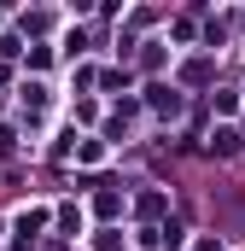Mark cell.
Here are the masks:
<instances>
[{
    "label": "cell",
    "instance_id": "obj_2",
    "mask_svg": "<svg viewBox=\"0 0 245 251\" xmlns=\"http://www.w3.org/2000/svg\"><path fill=\"white\" fill-rule=\"evenodd\" d=\"M152 111H170V117H175V111H181V100H175L170 88H152Z\"/></svg>",
    "mask_w": 245,
    "mask_h": 251
},
{
    "label": "cell",
    "instance_id": "obj_5",
    "mask_svg": "<svg viewBox=\"0 0 245 251\" xmlns=\"http://www.w3.org/2000/svg\"><path fill=\"white\" fill-rule=\"evenodd\" d=\"M94 210H99V216H117V210H122V199H117V193H111V187H105V193H99V199H94Z\"/></svg>",
    "mask_w": 245,
    "mask_h": 251
},
{
    "label": "cell",
    "instance_id": "obj_6",
    "mask_svg": "<svg viewBox=\"0 0 245 251\" xmlns=\"http://www.w3.org/2000/svg\"><path fill=\"white\" fill-rule=\"evenodd\" d=\"M94 251H122V234H117V228H105V234L94 240Z\"/></svg>",
    "mask_w": 245,
    "mask_h": 251
},
{
    "label": "cell",
    "instance_id": "obj_7",
    "mask_svg": "<svg viewBox=\"0 0 245 251\" xmlns=\"http://www.w3.org/2000/svg\"><path fill=\"white\" fill-rule=\"evenodd\" d=\"M198 251H222V246H216V240H204V246H198Z\"/></svg>",
    "mask_w": 245,
    "mask_h": 251
},
{
    "label": "cell",
    "instance_id": "obj_1",
    "mask_svg": "<svg viewBox=\"0 0 245 251\" xmlns=\"http://www.w3.org/2000/svg\"><path fill=\"white\" fill-rule=\"evenodd\" d=\"M210 152H216V158L240 152V128H216V134H210Z\"/></svg>",
    "mask_w": 245,
    "mask_h": 251
},
{
    "label": "cell",
    "instance_id": "obj_4",
    "mask_svg": "<svg viewBox=\"0 0 245 251\" xmlns=\"http://www.w3.org/2000/svg\"><path fill=\"white\" fill-rule=\"evenodd\" d=\"M41 222H47V210H24V216H18V234L29 240V234H41Z\"/></svg>",
    "mask_w": 245,
    "mask_h": 251
},
{
    "label": "cell",
    "instance_id": "obj_3",
    "mask_svg": "<svg viewBox=\"0 0 245 251\" xmlns=\"http://www.w3.org/2000/svg\"><path fill=\"white\" fill-rule=\"evenodd\" d=\"M164 204H170L164 193H140V204H134V210H140V216H164Z\"/></svg>",
    "mask_w": 245,
    "mask_h": 251
}]
</instances>
